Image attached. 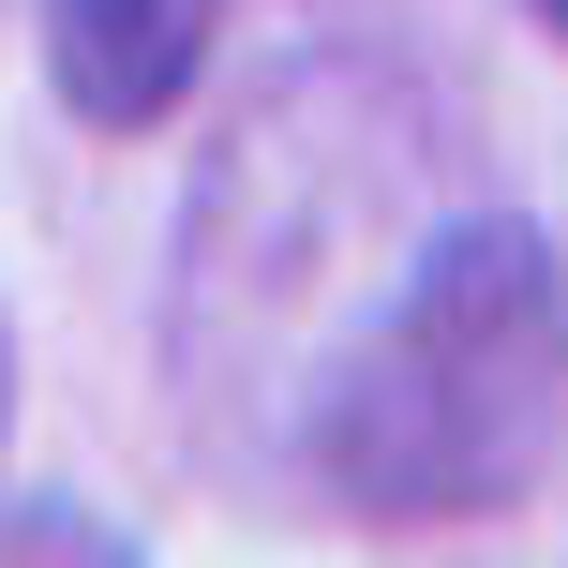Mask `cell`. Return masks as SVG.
Segmentation results:
<instances>
[{
    "label": "cell",
    "instance_id": "obj_1",
    "mask_svg": "<svg viewBox=\"0 0 568 568\" xmlns=\"http://www.w3.org/2000/svg\"><path fill=\"white\" fill-rule=\"evenodd\" d=\"M434 180H449V120L389 60H300L240 120L195 195V240H180V374L210 419L225 404L300 419L314 359L359 329V300L449 225Z\"/></svg>",
    "mask_w": 568,
    "mask_h": 568
},
{
    "label": "cell",
    "instance_id": "obj_2",
    "mask_svg": "<svg viewBox=\"0 0 568 568\" xmlns=\"http://www.w3.org/2000/svg\"><path fill=\"white\" fill-rule=\"evenodd\" d=\"M300 464L359 524L524 509L568 449V284L524 210H449L300 389Z\"/></svg>",
    "mask_w": 568,
    "mask_h": 568
},
{
    "label": "cell",
    "instance_id": "obj_3",
    "mask_svg": "<svg viewBox=\"0 0 568 568\" xmlns=\"http://www.w3.org/2000/svg\"><path fill=\"white\" fill-rule=\"evenodd\" d=\"M210 30L225 0H45V75L90 135H150L210 75Z\"/></svg>",
    "mask_w": 568,
    "mask_h": 568
},
{
    "label": "cell",
    "instance_id": "obj_4",
    "mask_svg": "<svg viewBox=\"0 0 568 568\" xmlns=\"http://www.w3.org/2000/svg\"><path fill=\"white\" fill-rule=\"evenodd\" d=\"M0 434H16V329H0Z\"/></svg>",
    "mask_w": 568,
    "mask_h": 568
},
{
    "label": "cell",
    "instance_id": "obj_5",
    "mask_svg": "<svg viewBox=\"0 0 568 568\" xmlns=\"http://www.w3.org/2000/svg\"><path fill=\"white\" fill-rule=\"evenodd\" d=\"M524 16H539V30H554V45H568V0H524Z\"/></svg>",
    "mask_w": 568,
    "mask_h": 568
}]
</instances>
